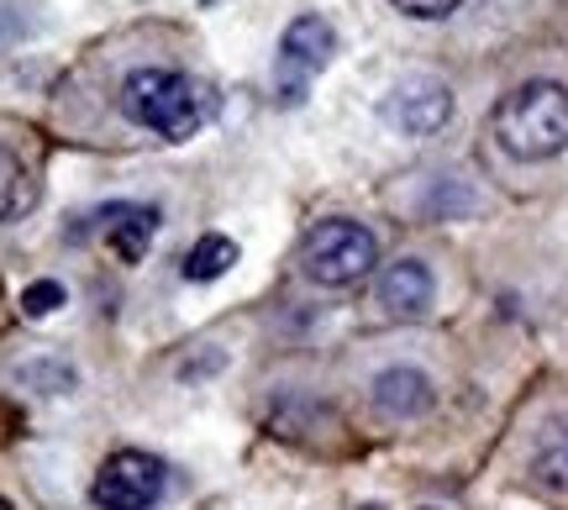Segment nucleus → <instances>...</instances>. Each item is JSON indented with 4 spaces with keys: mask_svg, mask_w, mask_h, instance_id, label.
Returning <instances> with one entry per match:
<instances>
[{
    "mask_svg": "<svg viewBox=\"0 0 568 510\" xmlns=\"http://www.w3.org/2000/svg\"><path fill=\"white\" fill-rule=\"evenodd\" d=\"M32 205V180H27V164H21L11 147H0V222H11Z\"/></svg>",
    "mask_w": 568,
    "mask_h": 510,
    "instance_id": "9b49d317",
    "label": "nucleus"
},
{
    "mask_svg": "<svg viewBox=\"0 0 568 510\" xmlns=\"http://www.w3.org/2000/svg\"><path fill=\"white\" fill-rule=\"evenodd\" d=\"M495 137L510 159L537 164L568 147V90L552 80H531L495 105Z\"/></svg>",
    "mask_w": 568,
    "mask_h": 510,
    "instance_id": "f257e3e1",
    "label": "nucleus"
},
{
    "mask_svg": "<svg viewBox=\"0 0 568 510\" xmlns=\"http://www.w3.org/2000/svg\"><path fill=\"white\" fill-rule=\"evenodd\" d=\"M63 306V285H53V279H38V285L21 289V310L38 322V316H53V310Z\"/></svg>",
    "mask_w": 568,
    "mask_h": 510,
    "instance_id": "ddd939ff",
    "label": "nucleus"
},
{
    "mask_svg": "<svg viewBox=\"0 0 568 510\" xmlns=\"http://www.w3.org/2000/svg\"><path fill=\"white\" fill-rule=\"evenodd\" d=\"M537 473L548 484H568V421L542 431V442H537Z\"/></svg>",
    "mask_w": 568,
    "mask_h": 510,
    "instance_id": "f8f14e48",
    "label": "nucleus"
},
{
    "mask_svg": "<svg viewBox=\"0 0 568 510\" xmlns=\"http://www.w3.org/2000/svg\"><path fill=\"white\" fill-rule=\"evenodd\" d=\"M406 17H416V21H443V17H453L458 11V0H395Z\"/></svg>",
    "mask_w": 568,
    "mask_h": 510,
    "instance_id": "4468645a",
    "label": "nucleus"
},
{
    "mask_svg": "<svg viewBox=\"0 0 568 510\" xmlns=\"http://www.w3.org/2000/svg\"><path fill=\"white\" fill-rule=\"evenodd\" d=\"M232 264H237V243L211 232V237H201V243L184 253V279H190V285H211V279H222Z\"/></svg>",
    "mask_w": 568,
    "mask_h": 510,
    "instance_id": "9d476101",
    "label": "nucleus"
},
{
    "mask_svg": "<svg viewBox=\"0 0 568 510\" xmlns=\"http://www.w3.org/2000/svg\"><path fill=\"white\" fill-rule=\"evenodd\" d=\"M432 268L422 258H400L379 274V306L389 316H426L432 310Z\"/></svg>",
    "mask_w": 568,
    "mask_h": 510,
    "instance_id": "6e6552de",
    "label": "nucleus"
},
{
    "mask_svg": "<svg viewBox=\"0 0 568 510\" xmlns=\"http://www.w3.org/2000/svg\"><path fill=\"white\" fill-rule=\"evenodd\" d=\"M337 53V32H332V21L326 17H295L284 27L280 38V95L290 105L305 101V90L311 80L322 74L326 63Z\"/></svg>",
    "mask_w": 568,
    "mask_h": 510,
    "instance_id": "39448f33",
    "label": "nucleus"
},
{
    "mask_svg": "<svg viewBox=\"0 0 568 510\" xmlns=\"http://www.w3.org/2000/svg\"><path fill=\"white\" fill-rule=\"evenodd\" d=\"M374 406L385 410V416H422L432 406V379H426L422 368H385L379 379H374Z\"/></svg>",
    "mask_w": 568,
    "mask_h": 510,
    "instance_id": "1a4fd4ad",
    "label": "nucleus"
},
{
    "mask_svg": "<svg viewBox=\"0 0 568 510\" xmlns=\"http://www.w3.org/2000/svg\"><path fill=\"white\" fill-rule=\"evenodd\" d=\"M379 264V243H374V232L358 222H343V216H332V222H316L305 232L301 243V268L311 285H326V289H343V285H358L368 268Z\"/></svg>",
    "mask_w": 568,
    "mask_h": 510,
    "instance_id": "7ed1b4c3",
    "label": "nucleus"
},
{
    "mask_svg": "<svg viewBox=\"0 0 568 510\" xmlns=\"http://www.w3.org/2000/svg\"><path fill=\"white\" fill-rule=\"evenodd\" d=\"M95 222H101L105 247H111L122 264H142V253H148L153 232H159V211H153V205H138V201H116V205H105Z\"/></svg>",
    "mask_w": 568,
    "mask_h": 510,
    "instance_id": "0eeeda50",
    "label": "nucleus"
},
{
    "mask_svg": "<svg viewBox=\"0 0 568 510\" xmlns=\"http://www.w3.org/2000/svg\"><path fill=\"white\" fill-rule=\"evenodd\" d=\"M163 484L169 473L153 452H138V448H122L111 452L90 484V500L101 510H153L163 500Z\"/></svg>",
    "mask_w": 568,
    "mask_h": 510,
    "instance_id": "20e7f679",
    "label": "nucleus"
},
{
    "mask_svg": "<svg viewBox=\"0 0 568 510\" xmlns=\"http://www.w3.org/2000/svg\"><path fill=\"white\" fill-rule=\"evenodd\" d=\"M379 111H385V122L395 126V132L426 137V132H437V126L453 116V95H447L443 80H406L389 90Z\"/></svg>",
    "mask_w": 568,
    "mask_h": 510,
    "instance_id": "423d86ee",
    "label": "nucleus"
},
{
    "mask_svg": "<svg viewBox=\"0 0 568 510\" xmlns=\"http://www.w3.org/2000/svg\"><path fill=\"white\" fill-rule=\"evenodd\" d=\"M0 510H11V506H6V500H0Z\"/></svg>",
    "mask_w": 568,
    "mask_h": 510,
    "instance_id": "2eb2a0df",
    "label": "nucleus"
},
{
    "mask_svg": "<svg viewBox=\"0 0 568 510\" xmlns=\"http://www.w3.org/2000/svg\"><path fill=\"white\" fill-rule=\"evenodd\" d=\"M122 111L126 122L148 126V132H159L169 143H184V137L201 132L211 101H205L201 84L174 74V69H138L122 84Z\"/></svg>",
    "mask_w": 568,
    "mask_h": 510,
    "instance_id": "f03ea898",
    "label": "nucleus"
}]
</instances>
